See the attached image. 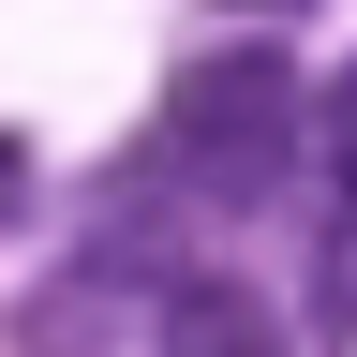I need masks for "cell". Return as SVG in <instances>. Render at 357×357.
<instances>
[{"mask_svg":"<svg viewBox=\"0 0 357 357\" xmlns=\"http://www.w3.org/2000/svg\"><path fill=\"white\" fill-rule=\"evenodd\" d=\"M298 134H312V89H298L283 60H194V75L164 89V178H178L194 208L283 194Z\"/></svg>","mask_w":357,"mask_h":357,"instance_id":"obj_1","label":"cell"},{"mask_svg":"<svg viewBox=\"0 0 357 357\" xmlns=\"http://www.w3.org/2000/svg\"><path fill=\"white\" fill-rule=\"evenodd\" d=\"M164 357H283L238 283H164Z\"/></svg>","mask_w":357,"mask_h":357,"instance_id":"obj_2","label":"cell"},{"mask_svg":"<svg viewBox=\"0 0 357 357\" xmlns=\"http://www.w3.org/2000/svg\"><path fill=\"white\" fill-rule=\"evenodd\" d=\"M312 342H357V194H328V238H312Z\"/></svg>","mask_w":357,"mask_h":357,"instance_id":"obj_3","label":"cell"},{"mask_svg":"<svg viewBox=\"0 0 357 357\" xmlns=\"http://www.w3.org/2000/svg\"><path fill=\"white\" fill-rule=\"evenodd\" d=\"M15 178H30V164H15V134H0V208H15Z\"/></svg>","mask_w":357,"mask_h":357,"instance_id":"obj_4","label":"cell"}]
</instances>
